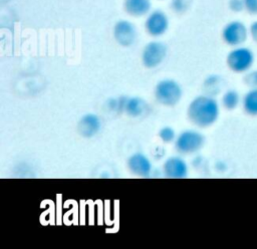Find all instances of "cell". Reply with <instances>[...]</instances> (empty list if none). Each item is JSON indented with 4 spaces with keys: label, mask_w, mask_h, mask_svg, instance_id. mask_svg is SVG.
Masks as SVG:
<instances>
[{
    "label": "cell",
    "mask_w": 257,
    "mask_h": 249,
    "mask_svg": "<svg viewBox=\"0 0 257 249\" xmlns=\"http://www.w3.org/2000/svg\"><path fill=\"white\" fill-rule=\"evenodd\" d=\"M187 114L194 125L207 128L217 121L220 114V105L212 95L201 94L191 100Z\"/></svg>",
    "instance_id": "6da1fadb"
},
{
    "label": "cell",
    "mask_w": 257,
    "mask_h": 249,
    "mask_svg": "<svg viewBox=\"0 0 257 249\" xmlns=\"http://www.w3.org/2000/svg\"><path fill=\"white\" fill-rule=\"evenodd\" d=\"M254 52L247 46L233 47L226 56V63L230 70L236 73H245L250 70L254 64Z\"/></svg>",
    "instance_id": "7a4b0ae2"
},
{
    "label": "cell",
    "mask_w": 257,
    "mask_h": 249,
    "mask_svg": "<svg viewBox=\"0 0 257 249\" xmlns=\"http://www.w3.org/2000/svg\"><path fill=\"white\" fill-rule=\"evenodd\" d=\"M182 96V86L175 79L164 78L156 84L155 97L158 102L164 105L174 106L180 102Z\"/></svg>",
    "instance_id": "3957f363"
},
{
    "label": "cell",
    "mask_w": 257,
    "mask_h": 249,
    "mask_svg": "<svg viewBox=\"0 0 257 249\" xmlns=\"http://www.w3.org/2000/svg\"><path fill=\"white\" fill-rule=\"evenodd\" d=\"M221 36L223 41L231 46L236 47L243 45L249 36V29L241 20H232L225 24Z\"/></svg>",
    "instance_id": "277c9868"
},
{
    "label": "cell",
    "mask_w": 257,
    "mask_h": 249,
    "mask_svg": "<svg viewBox=\"0 0 257 249\" xmlns=\"http://www.w3.org/2000/svg\"><path fill=\"white\" fill-rule=\"evenodd\" d=\"M205 144V137L198 131L186 130L180 133L175 141L176 149L182 154L199 152Z\"/></svg>",
    "instance_id": "5b68a950"
},
{
    "label": "cell",
    "mask_w": 257,
    "mask_h": 249,
    "mask_svg": "<svg viewBox=\"0 0 257 249\" xmlns=\"http://www.w3.org/2000/svg\"><path fill=\"white\" fill-rule=\"evenodd\" d=\"M168 52L167 45L159 40L148 42L142 50V62L147 68L158 67L166 58Z\"/></svg>",
    "instance_id": "8992f818"
},
{
    "label": "cell",
    "mask_w": 257,
    "mask_h": 249,
    "mask_svg": "<svg viewBox=\"0 0 257 249\" xmlns=\"http://www.w3.org/2000/svg\"><path fill=\"white\" fill-rule=\"evenodd\" d=\"M169 17L161 9L152 10L146 17L145 29L147 33L153 37H160L164 35L169 29Z\"/></svg>",
    "instance_id": "52a82bcc"
},
{
    "label": "cell",
    "mask_w": 257,
    "mask_h": 249,
    "mask_svg": "<svg viewBox=\"0 0 257 249\" xmlns=\"http://www.w3.org/2000/svg\"><path fill=\"white\" fill-rule=\"evenodd\" d=\"M112 35L114 40L121 46H132L138 37V30L135 24L126 19L117 20L112 28Z\"/></svg>",
    "instance_id": "ba28073f"
},
{
    "label": "cell",
    "mask_w": 257,
    "mask_h": 249,
    "mask_svg": "<svg viewBox=\"0 0 257 249\" xmlns=\"http://www.w3.org/2000/svg\"><path fill=\"white\" fill-rule=\"evenodd\" d=\"M163 171L165 176L168 178L183 179L187 177L189 168L186 161L183 158L173 156L165 161L163 165Z\"/></svg>",
    "instance_id": "9c48e42d"
},
{
    "label": "cell",
    "mask_w": 257,
    "mask_h": 249,
    "mask_svg": "<svg viewBox=\"0 0 257 249\" xmlns=\"http://www.w3.org/2000/svg\"><path fill=\"white\" fill-rule=\"evenodd\" d=\"M128 170L137 176L148 177L153 170L151 160L143 153H135L127 160Z\"/></svg>",
    "instance_id": "30bf717a"
},
{
    "label": "cell",
    "mask_w": 257,
    "mask_h": 249,
    "mask_svg": "<svg viewBox=\"0 0 257 249\" xmlns=\"http://www.w3.org/2000/svg\"><path fill=\"white\" fill-rule=\"evenodd\" d=\"M101 128V121L99 117L94 113H86L82 115L78 122L79 134L85 138H91L95 136Z\"/></svg>",
    "instance_id": "8fae6325"
},
{
    "label": "cell",
    "mask_w": 257,
    "mask_h": 249,
    "mask_svg": "<svg viewBox=\"0 0 257 249\" xmlns=\"http://www.w3.org/2000/svg\"><path fill=\"white\" fill-rule=\"evenodd\" d=\"M124 12L135 18L147 16L152 11L151 0H123Z\"/></svg>",
    "instance_id": "7c38bea8"
},
{
    "label": "cell",
    "mask_w": 257,
    "mask_h": 249,
    "mask_svg": "<svg viewBox=\"0 0 257 249\" xmlns=\"http://www.w3.org/2000/svg\"><path fill=\"white\" fill-rule=\"evenodd\" d=\"M128 115L133 117L141 116L147 109V103L146 101L139 97V96H133L128 97L124 100L123 108H122Z\"/></svg>",
    "instance_id": "4fadbf2b"
},
{
    "label": "cell",
    "mask_w": 257,
    "mask_h": 249,
    "mask_svg": "<svg viewBox=\"0 0 257 249\" xmlns=\"http://www.w3.org/2000/svg\"><path fill=\"white\" fill-rule=\"evenodd\" d=\"M243 110L251 115L257 116V87L250 88L242 97Z\"/></svg>",
    "instance_id": "5bb4252c"
},
{
    "label": "cell",
    "mask_w": 257,
    "mask_h": 249,
    "mask_svg": "<svg viewBox=\"0 0 257 249\" xmlns=\"http://www.w3.org/2000/svg\"><path fill=\"white\" fill-rule=\"evenodd\" d=\"M222 105L228 109V110H233L235 109L242 101V98L240 97V94L237 90L235 89H228L224 92L222 95Z\"/></svg>",
    "instance_id": "9a60e30c"
},
{
    "label": "cell",
    "mask_w": 257,
    "mask_h": 249,
    "mask_svg": "<svg viewBox=\"0 0 257 249\" xmlns=\"http://www.w3.org/2000/svg\"><path fill=\"white\" fill-rule=\"evenodd\" d=\"M192 2L193 0H171L170 6L173 12L183 14L190 8Z\"/></svg>",
    "instance_id": "2e32d148"
},
{
    "label": "cell",
    "mask_w": 257,
    "mask_h": 249,
    "mask_svg": "<svg viewBox=\"0 0 257 249\" xmlns=\"http://www.w3.org/2000/svg\"><path fill=\"white\" fill-rule=\"evenodd\" d=\"M220 84H221V77L220 75H216V74L209 75L204 82V86L208 89V91L210 92L214 91L215 93H218L220 89Z\"/></svg>",
    "instance_id": "e0dca14e"
},
{
    "label": "cell",
    "mask_w": 257,
    "mask_h": 249,
    "mask_svg": "<svg viewBox=\"0 0 257 249\" xmlns=\"http://www.w3.org/2000/svg\"><path fill=\"white\" fill-rule=\"evenodd\" d=\"M159 137L161 138V140L164 142V143H172L174 141H176V138H177V135H176V132L175 130L170 127V126H165L163 127L160 132H159Z\"/></svg>",
    "instance_id": "ac0fdd59"
},
{
    "label": "cell",
    "mask_w": 257,
    "mask_h": 249,
    "mask_svg": "<svg viewBox=\"0 0 257 249\" xmlns=\"http://www.w3.org/2000/svg\"><path fill=\"white\" fill-rule=\"evenodd\" d=\"M244 82L250 88L257 87V69H250L245 72Z\"/></svg>",
    "instance_id": "d6986e66"
},
{
    "label": "cell",
    "mask_w": 257,
    "mask_h": 249,
    "mask_svg": "<svg viewBox=\"0 0 257 249\" xmlns=\"http://www.w3.org/2000/svg\"><path fill=\"white\" fill-rule=\"evenodd\" d=\"M244 10L250 15H257V0H243Z\"/></svg>",
    "instance_id": "ffe728a7"
},
{
    "label": "cell",
    "mask_w": 257,
    "mask_h": 249,
    "mask_svg": "<svg viewBox=\"0 0 257 249\" xmlns=\"http://www.w3.org/2000/svg\"><path fill=\"white\" fill-rule=\"evenodd\" d=\"M229 9L234 13H240L244 11L243 0H229L228 1Z\"/></svg>",
    "instance_id": "44dd1931"
},
{
    "label": "cell",
    "mask_w": 257,
    "mask_h": 249,
    "mask_svg": "<svg viewBox=\"0 0 257 249\" xmlns=\"http://www.w3.org/2000/svg\"><path fill=\"white\" fill-rule=\"evenodd\" d=\"M249 36L251 37V39L257 43V20H254L250 23L249 27Z\"/></svg>",
    "instance_id": "7402d4cb"
}]
</instances>
